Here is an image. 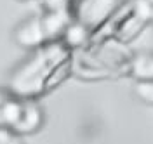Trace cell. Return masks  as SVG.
<instances>
[{"label":"cell","instance_id":"1","mask_svg":"<svg viewBox=\"0 0 153 144\" xmlns=\"http://www.w3.org/2000/svg\"><path fill=\"white\" fill-rule=\"evenodd\" d=\"M71 71V47L65 40H54L33 49L19 64L9 80V90L25 99L45 94Z\"/></svg>","mask_w":153,"mask_h":144},{"label":"cell","instance_id":"2","mask_svg":"<svg viewBox=\"0 0 153 144\" xmlns=\"http://www.w3.org/2000/svg\"><path fill=\"white\" fill-rule=\"evenodd\" d=\"M42 109L33 99L19 97L9 89L0 90V128L28 135L35 134L42 127Z\"/></svg>","mask_w":153,"mask_h":144},{"label":"cell","instance_id":"3","mask_svg":"<svg viewBox=\"0 0 153 144\" xmlns=\"http://www.w3.org/2000/svg\"><path fill=\"white\" fill-rule=\"evenodd\" d=\"M124 44L110 38L101 42L99 45L89 49L84 58V66L89 73L108 77V75H129V68L132 61V54H129Z\"/></svg>","mask_w":153,"mask_h":144},{"label":"cell","instance_id":"4","mask_svg":"<svg viewBox=\"0 0 153 144\" xmlns=\"http://www.w3.org/2000/svg\"><path fill=\"white\" fill-rule=\"evenodd\" d=\"M153 24V0H131L111 30V38L127 44Z\"/></svg>","mask_w":153,"mask_h":144},{"label":"cell","instance_id":"5","mask_svg":"<svg viewBox=\"0 0 153 144\" xmlns=\"http://www.w3.org/2000/svg\"><path fill=\"white\" fill-rule=\"evenodd\" d=\"M124 4L125 0H76L71 7V18L91 35L111 19Z\"/></svg>","mask_w":153,"mask_h":144},{"label":"cell","instance_id":"6","mask_svg":"<svg viewBox=\"0 0 153 144\" xmlns=\"http://www.w3.org/2000/svg\"><path fill=\"white\" fill-rule=\"evenodd\" d=\"M129 75L134 77L137 82H153V54L141 52L132 56Z\"/></svg>","mask_w":153,"mask_h":144},{"label":"cell","instance_id":"7","mask_svg":"<svg viewBox=\"0 0 153 144\" xmlns=\"http://www.w3.org/2000/svg\"><path fill=\"white\" fill-rule=\"evenodd\" d=\"M134 92L143 103L153 106V82H136Z\"/></svg>","mask_w":153,"mask_h":144},{"label":"cell","instance_id":"8","mask_svg":"<svg viewBox=\"0 0 153 144\" xmlns=\"http://www.w3.org/2000/svg\"><path fill=\"white\" fill-rule=\"evenodd\" d=\"M0 144H25L21 135L7 130V128H0Z\"/></svg>","mask_w":153,"mask_h":144}]
</instances>
